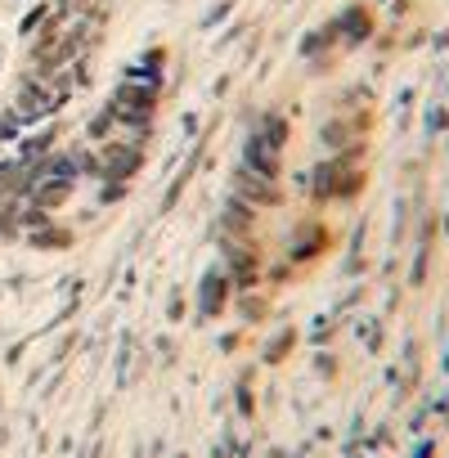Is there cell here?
I'll return each mask as SVG.
<instances>
[{"label": "cell", "instance_id": "1", "mask_svg": "<svg viewBox=\"0 0 449 458\" xmlns=\"http://www.w3.org/2000/svg\"><path fill=\"white\" fill-rule=\"evenodd\" d=\"M104 157H108V171L117 166L122 175H131V171H135V157H140V153H135V148H108Z\"/></svg>", "mask_w": 449, "mask_h": 458}]
</instances>
